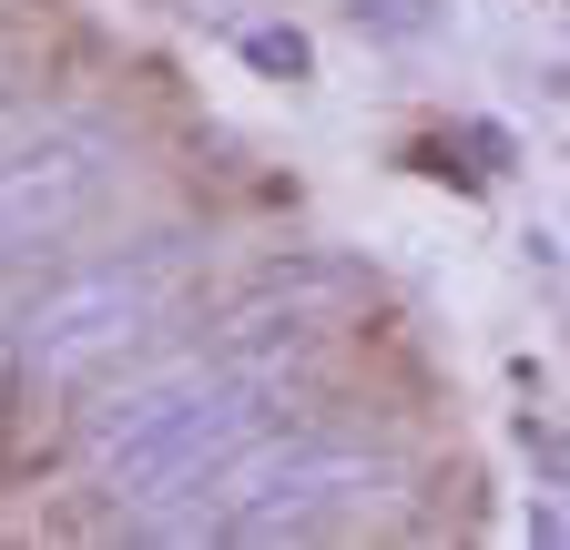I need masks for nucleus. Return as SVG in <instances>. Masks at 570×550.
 I'll use <instances>...</instances> for the list:
<instances>
[{"mask_svg":"<svg viewBox=\"0 0 570 550\" xmlns=\"http://www.w3.org/2000/svg\"><path fill=\"white\" fill-rule=\"evenodd\" d=\"M51 449H61V419H51V397H31V387H0V500L41 490Z\"/></svg>","mask_w":570,"mask_h":550,"instance_id":"obj_1","label":"nucleus"}]
</instances>
